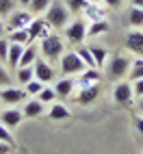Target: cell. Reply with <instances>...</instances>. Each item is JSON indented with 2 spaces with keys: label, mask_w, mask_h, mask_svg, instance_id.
<instances>
[{
  "label": "cell",
  "mask_w": 143,
  "mask_h": 154,
  "mask_svg": "<svg viewBox=\"0 0 143 154\" xmlns=\"http://www.w3.org/2000/svg\"><path fill=\"white\" fill-rule=\"evenodd\" d=\"M130 65H132V54H130V52H115V54H108V61H106V65H104L106 78L113 80V83L128 78Z\"/></svg>",
  "instance_id": "1"
},
{
  "label": "cell",
  "mask_w": 143,
  "mask_h": 154,
  "mask_svg": "<svg viewBox=\"0 0 143 154\" xmlns=\"http://www.w3.org/2000/svg\"><path fill=\"white\" fill-rule=\"evenodd\" d=\"M44 17L48 20V24L52 26V30H63L72 22V11L67 9L65 2H61V0H52L50 7H48V11L44 13Z\"/></svg>",
  "instance_id": "2"
},
{
  "label": "cell",
  "mask_w": 143,
  "mask_h": 154,
  "mask_svg": "<svg viewBox=\"0 0 143 154\" xmlns=\"http://www.w3.org/2000/svg\"><path fill=\"white\" fill-rule=\"evenodd\" d=\"M39 52H41V57L48 59L50 63H52V61H59L61 57H63V52H65L63 37L56 35L54 30H52V33H48L44 39H39Z\"/></svg>",
  "instance_id": "3"
},
{
  "label": "cell",
  "mask_w": 143,
  "mask_h": 154,
  "mask_svg": "<svg viewBox=\"0 0 143 154\" xmlns=\"http://www.w3.org/2000/svg\"><path fill=\"white\" fill-rule=\"evenodd\" d=\"M87 20L85 17H74L72 22L63 28V37L67 39L69 46H83L87 39Z\"/></svg>",
  "instance_id": "4"
},
{
  "label": "cell",
  "mask_w": 143,
  "mask_h": 154,
  "mask_svg": "<svg viewBox=\"0 0 143 154\" xmlns=\"http://www.w3.org/2000/svg\"><path fill=\"white\" fill-rule=\"evenodd\" d=\"M59 61H61V72H63L65 76H78L83 69H87V65L83 63V59L78 57L76 50L63 52V57H61Z\"/></svg>",
  "instance_id": "5"
},
{
  "label": "cell",
  "mask_w": 143,
  "mask_h": 154,
  "mask_svg": "<svg viewBox=\"0 0 143 154\" xmlns=\"http://www.w3.org/2000/svg\"><path fill=\"white\" fill-rule=\"evenodd\" d=\"M113 102L119 106H130L135 102V89H132V83L128 78L117 80L113 87Z\"/></svg>",
  "instance_id": "6"
},
{
  "label": "cell",
  "mask_w": 143,
  "mask_h": 154,
  "mask_svg": "<svg viewBox=\"0 0 143 154\" xmlns=\"http://www.w3.org/2000/svg\"><path fill=\"white\" fill-rule=\"evenodd\" d=\"M124 48L130 54L143 57V28H130L128 30L126 39H124Z\"/></svg>",
  "instance_id": "7"
},
{
  "label": "cell",
  "mask_w": 143,
  "mask_h": 154,
  "mask_svg": "<svg viewBox=\"0 0 143 154\" xmlns=\"http://www.w3.org/2000/svg\"><path fill=\"white\" fill-rule=\"evenodd\" d=\"M98 96H100V85H78L74 100L80 106H89L91 102L98 100Z\"/></svg>",
  "instance_id": "8"
},
{
  "label": "cell",
  "mask_w": 143,
  "mask_h": 154,
  "mask_svg": "<svg viewBox=\"0 0 143 154\" xmlns=\"http://www.w3.org/2000/svg\"><path fill=\"white\" fill-rule=\"evenodd\" d=\"M30 20H33V13L28 11V9H15V11L9 15V20L5 22V26H7V30H17V28H28V24H30Z\"/></svg>",
  "instance_id": "9"
},
{
  "label": "cell",
  "mask_w": 143,
  "mask_h": 154,
  "mask_svg": "<svg viewBox=\"0 0 143 154\" xmlns=\"http://www.w3.org/2000/svg\"><path fill=\"white\" fill-rule=\"evenodd\" d=\"M33 67H35V78L37 80H41V83H52V80H54V74H56V72H54V65L52 63H50V61L48 59H39L37 57V61H35V63H33Z\"/></svg>",
  "instance_id": "10"
},
{
  "label": "cell",
  "mask_w": 143,
  "mask_h": 154,
  "mask_svg": "<svg viewBox=\"0 0 143 154\" xmlns=\"http://www.w3.org/2000/svg\"><path fill=\"white\" fill-rule=\"evenodd\" d=\"M26 98H28L26 89H20V87H13V85H7V87L0 89V102H5V104H20Z\"/></svg>",
  "instance_id": "11"
},
{
  "label": "cell",
  "mask_w": 143,
  "mask_h": 154,
  "mask_svg": "<svg viewBox=\"0 0 143 154\" xmlns=\"http://www.w3.org/2000/svg\"><path fill=\"white\" fill-rule=\"evenodd\" d=\"M28 33H30V39H44L48 33H52V26L48 24L46 17H33L28 24Z\"/></svg>",
  "instance_id": "12"
},
{
  "label": "cell",
  "mask_w": 143,
  "mask_h": 154,
  "mask_svg": "<svg viewBox=\"0 0 143 154\" xmlns=\"http://www.w3.org/2000/svg\"><path fill=\"white\" fill-rule=\"evenodd\" d=\"M78 83H76V76H65L54 83V91H56V98H69L72 94L76 91Z\"/></svg>",
  "instance_id": "13"
},
{
  "label": "cell",
  "mask_w": 143,
  "mask_h": 154,
  "mask_svg": "<svg viewBox=\"0 0 143 154\" xmlns=\"http://www.w3.org/2000/svg\"><path fill=\"white\" fill-rule=\"evenodd\" d=\"M46 106L48 104H44L39 98H26L22 113H24V117H41L46 113Z\"/></svg>",
  "instance_id": "14"
},
{
  "label": "cell",
  "mask_w": 143,
  "mask_h": 154,
  "mask_svg": "<svg viewBox=\"0 0 143 154\" xmlns=\"http://www.w3.org/2000/svg\"><path fill=\"white\" fill-rule=\"evenodd\" d=\"M76 83H78V85H100V83H102V69H98V67H87V69H83V72L76 76Z\"/></svg>",
  "instance_id": "15"
},
{
  "label": "cell",
  "mask_w": 143,
  "mask_h": 154,
  "mask_svg": "<svg viewBox=\"0 0 143 154\" xmlns=\"http://www.w3.org/2000/svg\"><path fill=\"white\" fill-rule=\"evenodd\" d=\"M22 119H24V113L20 109H7V111H2V115H0V122H2L7 128H17L22 124Z\"/></svg>",
  "instance_id": "16"
},
{
  "label": "cell",
  "mask_w": 143,
  "mask_h": 154,
  "mask_svg": "<svg viewBox=\"0 0 143 154\" xmlns=\"http://www.w3.org/2000/svg\"><path fill=\"white\" fill-rule=\"evenodd\" d=\"M48 117L52 119V122H61V119H69L72 117V111L65 106V104H61V102H52V104H48Z\"/></svg>",
  "instance_id": "17"
},
{
  "label": "cell",
  "mask_w": 143,
  "mask_h": 154,
  "mask_svg": "<svg viewBox=\"0 0 143 154\" xmlns=\"http://www.w3.org/2000/svg\"><path fill=\"white\" fill-rule=\"evenodd\" d=\"M111 30V24L106 17L102 20H91L89 26H87V37H98V35H106Z\"/></svg>",
  "instance_id": "18"
},
{
  "label": "cell",
  "mask_w": 143,
  "mask_h": 154,
  "mask_svg": "<svg viewBox=\"0 0 143 154\" xmlns=\"http://www.w3.org/2000/svg\"><path fill=\"white\" fill-rule=\"evenodd\" d=\"M22 52H24V46H22V44H13V42H9V57H7V65L11 67V69H17Z\"/></svg>",
  "instance_id": "19"
},
{
  "label": "cell",
  "mask_w": 143,
  "mask_h": 154,
  "mask_svg": "<svg viewBox=\"0 0 143 154\" xmlns=\"http://www.w3.org/2000/svg\"><path fill=\"white\" fill-rule=\"evenodd\" d=\"M37 61V46L30 42L28 46H24V52H22V57H20V65L17 67H24V65H33Z\"/></svg>",
  "instance_id": "20"
},
{
  "label": "cell",
  "mask_w": 143,
  "mask_h": 154,
  "mask_svg": "<svg viewBox=\"0 0 143 154\" xmlns=\"http://www.w3.org/2000/svg\"><path fill=\"white\" fill-rule=\"evenodd\" d=\"M9 42H13V44H22V46H28L33 39H30V33H28V28H17V30H9Z\"/></svg>",
  "instance_id": "21"
},
{
  "label": "cell",
  "mask_w": 143,
  "mask_h": 154,
  "mask_svg": "<svg viewBox=\"0 0 143 154\" xmlns=\"http://www.w3.org/2000/svg\"><path fill=\"white\" fill-rule=\"evenodd\" d=\"M35 78V67L33 65H24V67H17L15 69V80H17V85H26L30 83V80Z\"/></svg>",
  "instance_id": "22"
},
{
  "label": "cell",
  "mask_w": 143,
  "mask_h": 154,
  "mask_svg": "<svg viewBox=\"0 0 143 154\" xmlns=\"http://www.w3.org/2000/svg\"><path fill=\"white\" fill-rule=\"evenodd\" d=\"M128 24L132 28H143V9L141 7H130L128 9Z\"/></svg>",
  "instance_id": "23"
},
{
  "label": "cell",
  "mask_w": 143,
  "mask_h": 154,
  "mask_svg": "<svg viewBox=\"0 0 143 154\" xmlns=\"http://www.w3.org/2000/svg\"><path fill=\"white\" fill-rule=\"evenodd\" d=\"M91 48V54H93V59H96V65L102 69V67H104L106 65V61H108V50L106 48H102V46H89Z\"/></svg>",
  "instance_id": "24"
},
{
  "label": "cell",
  "mask_w": 143,
  "mask_h": 154,
  "mask_svg": "<svg viewBox=\"0 0 143 154\" xmlns=\"http://www.w3.org/2000/svg\"><path fill=\"white\" fill-rule=\"evenodd\" d=\"M139 78H143V57L132 59V65L128 72V80H139Z\"/></svg>",
  "instance_id": "25"
},
{
  "label": "cell",
  "mask_w": 143,
  "mask_h": 154,
  "mask_svg": "<svg viewBox=\"0 0 143 154\" xmlns=\"http://www.w3.org/2000/svg\"><path fill=\"white\" fill-rule=\"evenodd\" d=\"M52 0H30V5H28V11L33 13V15H44L48 11V7Z\"/></svg>",
  "instance_id": "26"
},
{
  "label": "cell",
  "mask_w": 143,
  "mask_h": 154,
  "mask_svg": "<svg viewBox=\"0 0 143 154\" xmlns=\"http://www.w3.org/2000/svg\"><path fill=\"white\" fill-rule=\"evenodd\" d=\"M44 87H46V83H41V80H37V78H33L30 83H26V85H24L28 98H37V96H39V91H41Z\"/></svg>",
  "instance_id": "27"
},
{
  "label": "cell",
  "mask_w": 143,
  "mask_h": 154,
  "mask_svg": "<svg viewBox=\"0 0 143 154\" xmlns=\"http://www.w3.org/2000/svg\"><path fill=\"white\" fill-rule=\"evenodd\" d=\"M63 2L67 5V9H69V11L72 13H83L85 11V9H87V5H89V0H63Z\"/></svg>",
  "instance_id": "28"
},
{
  "label": "cell",
  "mask_w": 143,
  "mask_h": 154,
  "mask_svg": "<svg viewBox=\"0 0 143 154\" xmlns=\"http://www.w3.org/2000/svg\"><path fill=\"white\" fill-rule=\"evenodd\" d=\"M37 98L41 100L44 104H52V102L56 100V91H54V87H44L41 91H39Z\"/></svg>",
  "instance_id": "29"
},
{
  "label": "cell",
  "mask_w": 143,
  "mask_h": 154,
  "mask_svg": "<svg viewBox=\"0 0 143 154\" xmlns=\"http://www.w3.org/2000/svg\"><path fill=\"white\" fill-rule=\"evenodd\" d=\"M15 7H17L15 0H0V17H9L15 11Z\"/></svg>",
  "instance_id": "30"
},
{
  "label": "cell",
  "mask_w": 143,
  "mask_h": 154,
  "mask_svg": "<svg viewBox=\"0 0 143 154\" xmlns=\"http://www.w3.org/2000/svg\"><path fill=\"white\" fill-rule=\"evenodd\" d=\"M7 85H13V76L9 74L5 63H0V87H7Z\"/></svg>",
  "instance_id": "31"
},
{
  "label": "cell",
  "mask_w": 143,
  "mask_h": 154,
  "mask_svg": "<svg viewBox=\"0 0 143 154\" xmlns=\"http://www.w3.org/2000/svg\"><path fill=\"white\" fill-rule=\"evenodd\" d=\"M7 57H9V39L0 37V63H7Z\"/></svg>",
  "instance_id": "32"
},
{
  "label": "cell",
  "mask_w": 143,
  "mask_h": 154,
  "mask_svg": "<svg viewBox=\"0 0 143 154\" xmlns=\"http://www.w3.org/2000/svg\"><path fill=\"white\" fill-rule=\"evenodd\" d=\"M0 141H7V143H11V146H13V135H11V128H7L5 124H2V122H0Z\"/></svg>",
  "instance_id": "33"
},
{
  "label": "cell",
  "mask_w": 143,
  "mask_h": 154,
  "mask_svg": "<svg viewBox=\"0 0 143 154\" xmlns=\"http://www.w3.org/2000/svg\"><path fill=\"white\" fill-rule=\"evenodd\" d=\"M130 83H132V89H135V98H143V78L130 80Z\"/></svg>",
  "instance_id": "34"
},
{
  "label": "cell",
  "mask_w": 143,
  "mask_h": 154,
  "mask_svg": "<svg viewBox=\"0 0 143 154\" xmlns=\"http://www.w3.org/2000/svg\"><path fill=\"white\" fill-rule=\"evenodd\" d=\"M102 5H104L106 9H119L121 5H124V0H102Z\"/></svg>",
  "instance_id": "35"
},
{
  "label": "cell",
  "mask_w": 143,
  "mask_h": 154,
  "mask_svg": "<svg viewBox=\"0 0 143 154\" xmlns=\"http://www.w3.org/2000/svg\"><path fill=\"white\" fill-rule=\"evenodd\" d=\"M135 128H137V132L143 137V115L139 113V115H135Z\"/></svg>",
  "instance_id": "36"
},
{
  "label": "cell",
  "mask_w": 143,
  "mask_h": 154,
  "mask_svg": "<svg viewBox=\"0 0 143 154\" xmlns=\"http://www.w3.org/2000/svg\"><path fill=\"white\" fill-rule=\"evenodd\" d=\"M15 146H11V143H7V141H0V154H11Z\"/></svg>",
  "instance_id": "37"
},
{
  "label": "cell",
  "mask_w": 143,
  "mask_h": 154,
  "mask_svg": "<svg viewBox=\"0 0 143 154\" xmlns=\"http://www.w3.org/2000/svg\"><path fill=\"white\" fill-rule=\"evenodd\" d=\"M137 106H139V113L143 115V98H137Z\"/></svg>",
  "instance_id": "38"
},
{
  "label": "cell",
  "mask_w": 143,
  "mask_h": 154,
  "mask_svg": "<svg viewBox=\"0 0 143 154\" xmlns=\"http://www.w3.org/2000/svg\"><path fill=\"white\" fill-rule=\"evenodd\" d=\"M130 5H132V7H141V9H143V0H130Z\"/></svg>",
  "instance_id": "39"
},
{
  "label": "cell",
  "mask_w": 143,
  "mask_h": 154,
  "mask_svg": "<svg viewBox=\"0 0 143 154\" xmlns=\"http://www.w3.org/2000/svg\"><path fill=\"white\" fill-rule=\"evenodd\" d=\"M5 30H7V26H5V22H2V17H0V37L5 35Z\"/></svg>",
  "instance_id": "40"
},
{
  "label": "cell",
  "mask_w": 143,
  "mask_h": 154,
  "mask_svg": "<svg viewBox=\"0 0 143 154\" xmlns=\"http://www.w3.org/2000/svg\"><path fill=\"white\" fill-rule=\"evenodd\" d=\"M20 2V7H24V9H28V5H30V0H17Z\"/></svg>",
  "instance_id": "41"
},
{
  "label": "cell",
  "mask_w": 143,
  "mask_h": 154,
  "mask_svg": "<svg viewBox=\"0 0 143 154\" xmlns=\"http://www.w3.org/2000/svg\"><path fill=\"white\" fill-rule=\"evenodd\" d=\"M89 2H102V0H89Z\"/></svg>",
  "instance_id": "42"
}]
</instances>
